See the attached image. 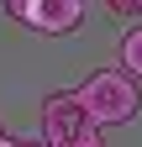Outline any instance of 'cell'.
I'll return each mask as SVG.
<instances>
[{"instance_id":"1","label":"cell","mask_w":142,"mask_h":147,"mask_svg":"<svg viewBox=\"0 0 142 147\" xmlns=\"http://www.w3.org/2000/svg\"><path fill=\"white\" fill-rule=\"evenodd\" d=\"M74 95L84 100V110H90L100 126H121V121H132L142 110V89H137L132 74H121V68H95Z\"/></svg>"},{"instance_id":"2","label":"cell","mask_w":142,"mask_h":147,"mask_svg":"<svg viewBox=\"0 0 142 147\" xmlns=\"http://www.w3.org/2000/svg\"><path fill=\"white\" fill-rule=\"evenodd\" d=\"M42 142L47 147H105V131L84 110L79 95H47L42 100Z\"/></svg>"},{"instance_id":"3","label":"cell","mask_w":142,"mask_h":147,"mask_svg":"<svg viewBox=\"0 0 142 147\" xmlns=\"http://www.w3.org/2000/svg\"><path fill=\"white\" fill-rule=\"evenodd\" d=\"M5 16L32 26V32H47V37H63V32L84 26V5L79 0H11Z\"/></svg>"},{"instance_id":"4","label":"cell","mask_w":142,"mask_h":147,"mask_svg":"<svg viewBox=\"0 0 142 147\" xmlns=\"http://www.w3.org/2000/svg\"><path fill=\"white\" fill-rule=\"evenodd\" d=\"M121 63H126L132 79H142V26H132L126 37H121Z\"/></svg>"},{"instance_id":"5","label":"cell","mask_w":142,"mask_h":147,"mask_svg":"<svg viewBox=\"0 0 142 147\" xmlns=\"http://www.w3.org/2000/svg\"><path fill=\"white\" fill-rule=\"evenodd\" d=\"M116 16H142V0H111Z\"/></svg>"},{"instance_id":"6","label":"cell","mask_w":142,"mask_h":147,"mask_svg":"<svg viewBox=\"0 0 142 147\" xmlns=\"http://www.w3.org/2000/svg\"><path fill=\"white\" fill-rule=\"evenodd\" d=\"M16 147H47V142H16Z\"/></svg>"},{"instance_id":"7","label":"cell","mask_w":142,"mask_h":147,"mask_svg":"<svg viewBox=\"0 0 142 147\" xmlns=\"http://www.w3.org/2000/svg\"><path fill=\"white\" fill-rule=\"evenodd\" d=\"M0 147H16V142H0Z\"/></svg>"},{"instance_id":"8","label":"cell","mask_w":142,"mask_h":147,"mask_svg":"<svg viewBox=\"0 0 142 147\" xmlns=\"http://www.w3.org/2000/svg\"><path fill=\"white\" fill-rule=\"evenodd\" d=\"M0 142H5V137H0Z\"/></svg>"}]
</instances>
